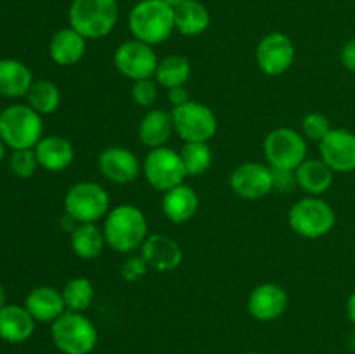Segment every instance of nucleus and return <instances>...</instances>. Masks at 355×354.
<instances>
[{"mask_svg": "<svg viewBox=\"0 0 355 354\" xmlns=\"http://www.w3.org/2000/svg\"><path fill=\"white\" fill-rule=\"evenodd\" d=\"M297 183L307 196H322L333 184V172L321 158H307L297 170Z\"/></svg>", "mask_w": 355, "mask_h": 354, "instance_id": "b1692460", "label": "nucleus"}, {"mask_svg": "<svg viewBox=\"0 0 355 354\" xmlns=\"http://www.w3.org/2000/svg\"><path fill=\"white\" fill-rule=\"evenodd\" d=\"M173 128L184 142H208L217 134L218 121L210 106L193 101L172 108Z\"/></svg>", "mask_w": 355, "mask_h": 354, "instance_id": "1a4fd4ad", "label": "nucleus"}, {"mask_svg": "<svg viewBox=\"0 0 355 354\" xmlns=\"http://www.w3.org/2000/svg\"><path fill=\"white\" fill-rule=\"evenodd\" d=\"M120 17L116 0H73L68 10L69 26L87 40L107 37Z\"/></svg>", "mask_w": 355, "mask_h": 354, "instance_id": "7ed1b4c3", "label": "nucleus"}, {"mask_svg": "<svg viewBox=\"0 0 355 354\" xmlns=\"http://www.w3.org/2000/svg\"><path fill=\"white\" fill-rule=\"evenodd\" d=\"M163 2H166L170 7H173V9H175V7L182 6V3L187 2V0H163Z\"/></svg>", "mask_w": 355, "mask_h": 354, "instance_id": "ea45409f", "label": "nucleus"}, {"mask_svg": "<svg viewBox=\"0 0 355 354\" xmlns=\"http://www.w3.org/2000/svg\"><path fill=\"white\" fill-rule=\"evenodd\" d=\"M148 269H149V266H148V262L144 260V257L132 255L125 260L123 266H121V269H120V273H121V278H123L125 281H137V280H141V278L146 276Z\"/></svg>", "mask_w": 355, "mask_h": 354, "instance_id": "c9c22d12", "label": "nucleus"}, {"mask_svg": "<svg viewBox=\"0 0 355 354\" xmlns=\"http://www.w3.org/2000/svg\"><path fill=\"white\" fill-rule=\"evenodd\" d=\"M0 115H2V110H0Z\"/></svg>", "mask_w": 355, "mask_h": 354, "instance_id": "c03bdc74", "label": "nucleus"}, {"mask_svg": "<svg viewBox=\"0 0 355 354\" xmlns=\"http://www.w3.org/2000/svg\"><path fill=\"white\" fill-rule=\"evenodd\" d=\"M141 255L144 257L151 269L159 271V273L177 269L182 262V248L179 243L162 233H155L146 238L141 246Z\"/></svg>", "mask_w": 355, "mask_h": 354, "instance_id": "f3484780", "label": "nucleus"}, {"mask_svg": "<svg viewBox=\"0 0 355 354\" xmlns=\"http://www.w3.org/2000/svg\"><path fill=\"white\" fill-rule=\"evenodd\" d=\"M331 121L326 115L318 113V111H312L307 113L300 121V132L305 139L309 141L321 142L322 139L328 135V132L331 130Z\"/></svg>", "mask_w": 355, "mask_h": 354, "instance_id": "2f4dec72", "label": "nucleus"}, {"mask_svg": "<svg viewBox=\"0 0 355 354\" xmlns=\"http://www.w3.org/2000/svg\"><path fill=\"white\" fill-rule=\"evenodd\" d=\"M295 54L293 40L283 31H272L257 44L255 61L267 76H279L293 66Z\"/></svg>", "mask_w": 355, "mask_h": 354, "instance_id": "f8f14e48", "label": "nucleus"}, {"mask_svg": "<svg viewBox=\"0 0 355 354\" xmlns=\"http://www.w3.org/2000/svg\"><path fill=\"white\" fill-rule=\"evenodd\" d=\"M6 305V290H3V287L0 285V307H3Z\"/></svg>", "mask_w": 355, "mask_h": 354, "instance_id": "a19ab883", "label": "nucleus"}, {"mask_svg": "<svg viewBox=\"0 0 355 354\" xmlns=\"http://www.w3.org/2000/svg\"><path fill=\"white\" fill-rule=\"evenodd\" d=\"M85 49L87 38H83L71 26L55 31L49 42V56L58 66L76 65L85 56Z\"/></svg>", "mask_w": 355, "mask_h": 354, "instance_id": "5701e85b", "label": "nucleus"}, {"mask_svg": "<svg viewBox=\"0 0 355 354\" xmlns=\"http://www.w3.org/2000/svg\"><path fill=\"white\" fill-rule=\"evenodd\" d=\"M179 153L187 177L203 176L214 162V153L208 142H184Z\"/></svg>", "mask_w": 355, "mask_h": 354, "instance_id": "7c9ffc66", "label": "nucleus"}, {"mask_svg": "<svg viewBox=\"0 0 355 354\" xmlns=\"http://www.w3.org/2000/svg\"><path fill=\"white\" fill-rule=\"evenodd\" d=\"M110 210V194L94 180L73 184L64 196V212L78 224H97Z\"/></svg>", "mask_w": 355, "mask_h": 354, "instance_id": "0eeeda50", "label": "nucleus"}, {"mask_svg": "<svg viewBox=\"0 0 355 354\" xmlns=\"http://www.w3.org/2000/svg\"><path fill=\"white\" fill-rule=\"evenodd\" d=\"M263 155L272 169L297 170L307 160V139L290 127H277L263 139Z\"/></svg>", "mask_w": 355, "mask_h": 354, "instance_id": "6e6552de", "label": "nucleus"}, {"mask_svg": "<svg viewBox=\"0 0 355 354\" xmlns=\"http://www.w3.org/2000/svg\"><path fill=\"white\" fill-rule=\"evenodd\" d=\"M200 208V196L189 184H179L163 193L162 210L173 224H186L196 215Z\"/></svg>", "mask_w": 355, "mask_h": 354, "instance_id": "a211bd4d", "label": "nucleus"}, {"mask_svg": "<svg viewBox=\"0 0 355 354\" xmlns=\"http://www.w3.org/2000/svg\"><path fill=\"white\" fill-rule=\"evenodd\" d=\"M97 167L104 179L114 184H130L139 177L142 163L132 149L123 146H110L99 153Z\"/></svg>", "mask_w": 355, "mask_h": 354, "instance_id": "4468645a", "label": "nucleus"}, {"mask_svg": "<svg viewBox=\"0 0 355 354\" xmlns=\"http://www.w3.org/2000/svg\"><path fill=\"white\" fill-rule=\"evenodd\" d=\"M288 224L302 238L319 239L333 231L336 214L331 205L321 196H305L295 201L290 208Z\"/></svg>", "mask_w": 355, "mask_h": 354, "instance_id": "423d86ee", "label": "nucleus"}, {"mask_svg": "<svg viewBox=\"0 0 355 354\" xmlns=\"http://www.w3.org/2000/svg\"><path fill=\"white\" fill-rule=\"evenodd\" d=\"M340 61L345 66V69L355 73V37L350 38L345 45L342 47V52H340Z\"/></svg>", "mask_w": 355, "mask_h": 354, "instance_id": "e433bc0d", "label": "nucleus"}, {"mask_svg": "<svg viewBox=\"0 0 355 354\" xmlns=\"http://www.w3.org/2000/svg\"><path fill=\"white\" fill-rule=\"evenodd\" d=\"M347 316H349V319L355 326V292L350 295L349 301H347Z\"/></svg>", "mask_w": 355, "mask_h": 354, "instance_id": "58836bf2", "label": "nucleus"}, {"mask_svg": "<svg viewBox=\"0 0 355 354\" xmlns=\"http://www.w3.org/2000/svg\"><path fill=\"white\" fill-rule=\"evenodd\" d=\"M173 10H175V30L184 37H198L210 26V12L198 0H187Z\"/></svg>", "mask_w": 355, "mask_h": 354, "instance_id": "bb28decb", "label": "nucleus"}, {"mask_svg": "<svg viewBox=\"0 0 355 354\" xmlns=\"http://www.w3.org/2000/svg\"><path fill=\"white\" fill-rule=\"evenodd\" d=\"M288 304H290V297L281 285L262 283L252 290L246 307L253 319L269 323L279 319L286 312Z\"/></svg>", "mask_w": 355, "mask_h": 354, "instance_id": "dca6fc26", "label": "nucleus"}, {"mask_svg": "<svg viewBox=\"0 0 355 354\" xmlns=\"http://www.w3.org/2000/svg\"><path fill=\"white\" fill-rule=\"evenodd\" d=\"M10 170L16 174L21 179H28V177L33 176L37 172L38 160L35 155V149H14V153L10 155Z\"/></svg>", "mask_w": 355, "mask_h": 354, "instance_id": "473e14b6", "label": "nucleus"}, {"mask_svg": "<svg viewBox=\"0 0 355 354\" xmlns=\"http://www.w3.org/2000/svg\"><path fill=\"white\" fill-rule=\"evenodd\" d=\"M189 101H191L189 90L186 89V85L172 87V89H168V103L172 104V108L184 106V104L189 103Z\"/></svg>", "mask_w": 355, "mask_h": 354, "instance_id": "4c0bfd02", "label": "nucleus"}, {"mask_svg": "<svg viewBox=\"0 0 355 354\" xmlns=\"http://www.w3.org/2000/svg\"><path fill=\"white\" fill-rule=\"evenodd\" d=\"M173 132H175V128H173L172 113L159 110V108H151V110L146 111L137 127L139 139L149 149L165 146L173 135Z\"/></svg>", "mask_w": 355, "mask_h": 354, "instance_id": "aec40b11", "label": "nucleus"}, {"mask_svg": "<svg viewBox=\"0 0 355 354\" xmlns=\"http://www.w3.org/2000/svg\"><path fill=\"white\" fill-rule=\"evenodd\" d=\"M229 186L243 200H260L272 193V169L259 162H245L231 172Z\"/></svg>", "mask_w": 355, "mask_h": 354, "instance_id": "ddd939ff", "label": "nucleus"}, {"mask_svg": "<svg viewBox=\"0 0 355 354\" xmlns=\"http://www.w3.org/2000/svg\"><path fill=\"white\" fill-rule=\"evenodd\" d=\"M26 99L28 106L33 108L38 115H52L61 104V92L51 80H33Z\"/></svg>", "mask_w": 355, "mask_h": 354, "instance_id": "c85d7f7f", "label": "nucleus"}, {"mask_svg": "<svg viewBox=\"0 0 355 354\" xmlns=\"http://www.w3.org/2000/svg\"><path fill=\"white\" fill-rule=\"evenodd\" d=\"M33 83V75L17 59H0V94L3 97L26 96Z\"/></svg>", "mask_w": 355, "mask_h": 354, "instance_id": "393cba45", "label": "nucleus"}, {"mask_svg": "<svg viewBox=\"0 0 355 354\" xmlns=\"http://www.w3.org/2000/svg\"><path fill=\"white\" fill-rule=\"evenodd\" d=\"M321 160L338 174L355 170V134L347 128H331L319 142Z\"/></svg>", "mask_w": 355, "mask_h": 354, "instance_id": "2eb2a0df", "label": "nucleus"}, {"mask_svg": "<svg viewBox=\"0 0 355 354\" xmlns=\"http://www.w3.org/2000/svg\"><path fill=\"white\" fill-rule=\"evenodd\" d=\"M69 242L73 253L82 260L97 259L106 246L103 228L97 224H78L69 233Z\"/></svg>", "mask_w": 355, "mask_h": 354, "instance_id": "a878e982", "label": "nucleus"}, {"mask_svg": "<svg viewBox=\"0 0 355 354\" xmlns=\"http://www.w3.org/2000/svg\"><path fill=\"white\" fill-rule=\"evenodd\" d=\"M33 149L38 165L49 172H61L75 160V148L71 142L58 134L44 135Z\"/></svg>", "mask_w": 355, "mask_h": 354, "instance_id": "6ab92c4d", "label": "nucleus"}, {"mask_svg": "<svg viewBox=\"0 0 355 354\" xmlns=\"http://www.w3.org/2000/svg\"><path fill=\"white\" fill-rule=\"evenodd\" d=\"M130 96L137 106L151 110L153 104L158 99V82L155 78L137 80V82L132 83Z\"/></svg>", "mask_w": 355, "mask_h": 354, "instance_id": "72a5a7b5", "label": "nucleus"}, {"mask_svg": "<svg viewBox=\"0 0 355 354\" xmlns=\"http://www.w3.org/2000/svg\"><path fill=\"white\" fill-rule=\"evenodd\" d=\"M61 294L64 298L66 311L85 312L96 298V288L87 278H73L62 287Z\"/></svg>", "mask_w": 355, "mask_h": 354, "instance_id": "c756f323", "label": "nucleus"}, {"mask_svg": "<svg viewBox=\"0 0 355 354\" xmlns=\"http://www.w3.org/2000/svg\"><path fill=\"white\" fill-rule=\"evenodd\" d=\"M246 354H260V353H246Z\"/></svg>", "mask_w": 355, "mask_h": 354, "instance_id": "37998d69", "label": "nucleus"}, {"mask_svg": "<svg viewBox=\"0 0 355 354\" xmlns=\"http://www.w3.org/2000/svg\"><path fill=\"white\" fill-rule=\"evenodd\" d=\"M24 307L28 309L35 321L54 323L66 312V304L62 294L54 287H37L28 294Z\"/></svg>", "mask_w": 355, "mask_h": 354, "instance_id": "412c9836", "label": "nucleus"}, {"mask_svg": "<svg viewBox=\"0 0 355 354\" xmlns=\"http://www.w3.org/2000/svg\"><path fill=\"white\" fill-rule=\"evenodd\" d=\"M103 233L110 248L118 253H132L141 248L149 236L148 219L135 205H118L104 217Z\"/></svg>", "mask_w": 355, "mask_h": 354, "instance_id": "f257e3e1", "label": "nucleus"}, {"mask_svg": "<svg viewBox=\"0 0 355 354\" xmlns=\"http://www.w3.org/2000/svg\"><path fill=\"white\" fill-rule=\"evenodd\" d=\"M191 71H193V68H191V62L186 56L170 54L158 61L155 80L158 82V85L165 87L168 90L172 87L186 85L191 76Z\"/></svg>", "mask_w": 355, "mask_h": 354, "instance_id": "cd10ccee", "label": "nucleus"}, {"mask_svg": "<svg viewBox=\"0 0 355 354\" xmlns=\"http://www.w3.org/2000/svg\"><path fill=\"white\" fill-rule=\"evenodd\" d=\"M42 115L26 104H14L0 115V139L12 149H33L44 135Z\"/></svg>", "mask_w": 355, "mask_h": 354, "instance_id": "20e7f679", "label": "nucleus"}, {"mask_svg": "<svg viewBox=\"0 0 355 354\" xmlns=\"http://www.w3.org/2000/svg\"><path fill=\"white\" fill-rule=\"evenodd\" d=\"M128 30L135 40L163 44L175 31V10L163 0H141L128 14Z\"/></svg>", "mask_w": 355, "mask_h": 354, "instance_id": "f03ea898", "label": "nucleus"}, {"mask_svg": "<svg viewBox=\"0 0 355 354\" xmlns=\"http://www.w3.org/2000/svg\"><path fill=\"white\" fill-rule=\"evenodd\" d=\"M52 342L62 354H90L97 346V328L83 312L66 311L51 328Z\"/></svg>", "mask_w": 355, "mask_h": 354, "instance_id": "39448f33", "label": "nucleus"}, {"mask_svg": "<svg viewBox=\"0 0 355 354\" xmlns=\"http://www.w3.org/2000/svg\"><path fill=\"white\" fill-rule=\"evenodd\" d=\"M35 323L26 307L6 304L0 307V339L9 344L26 342L33 335Z\"/></svg>", "mask_w": 355, "mask_h": 354, "instance_id": "4be33fe9", "label": "nucleus"}, {"mask_svg": "<svg viewBox=\"0 0 355 354\" xmlns=\"http://www.w3.org/2000/svg\"><path fill=\"white\" fill-rule=\"evenodd\" d=\"M142 174L149 186L163 193L184 184L187 177L180 153L168 146L155 148L146 155L142 162Z\"/></svg>", "mask_w": 355, "mask_h": 354, "instance_id": "9d476101", "label": "nucleus"}, {"mask_svg": "<svg viewBox=\"0 0 355 354\" xmlns=\"http://www.w3.org/2000/svg\"><path fill=\"white\" fill-rule=\"evenodd\" d=\"M158 61L159 59L153 45L135 40V38L118 45L113 54L114 68L118 69V73H121L125 78L132 80V82L155 78Z\"/></svg>", "mask_w": 355, "mask_h": 354, "instance_id": "9b49d317", "label": "nucleus"}, {"mask_svg": "<svg viewBox=\"0 0 355 354\" xmlns=\"http://www.w3.org/2000/svg\"><path fill=\"white\" fill-rule=\"evenodd\" d=\"M3 144H6V142H3L2 139H0V162H2V158H3V153H6V151H3Z\"/></svg>", "mask_w": 355, "mask_h": 354, "instance_id": "79ce46f5", "label": "nucleus"}, {"mask_svg": "<svg viewBox=\"0 0 355 354\" xmlns=\"http://www.w3.org/2000/svg\"><path fill=\"white\" fill-rule=\"evenodd\" d=\"M272 169V167H270ZM298 187L297 174L295 170L286 169H272V191L281 194H288Z\"/></svg>", "mask_w": 355, "mask_h": 354, "instance_id": "f704fd0d", "label": "nucleus"}]
</instances>
